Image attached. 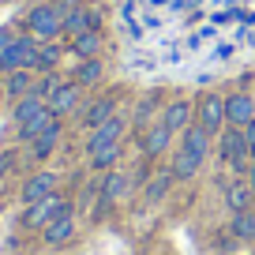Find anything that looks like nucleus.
<instances>
[{
	"label": "nucleus",
	"mask_w": 255,
	"mask_h": 255,
	"mask_svg": "<svg viewBox=\"0 0 255 255\" xmlns=\"http://www.w3.org/2000/svg\"><path fill=\"white\" fill-rule=\"evenodd\" d=\"M124 188H128V176L124 173H109L105 184H102V195L105 199H117V195H124Z\"/></svg>",
	"instance_id": "nucleus-23"
},
{
	"label": "nucleus",
	"mask_w": 255,
	"mask_h": 255,
	"mask_svg": "<svg viewBox=\"0 0 255 255\" xmlns=\"http://www.w3.org/2000/svg\"><path fill=\"white\" fill-rule=\"evenodd\" d=\"M49 113L53 117H64V113H72L75 105H79V83H60V87L49 94Z\"/></svg>",
	"instance_id": "nucleus-8"
},
{
	"label": "nucleus",
	"mask_w": 255,
	"mask_h": 255,
	"mask_svg": "<svg viewBox=\"0 0 255 255\" xmlns=\"http://www.w3.org/2000/svg\"><path fill=\"white\" fill-rule=\"evenodd\" d=\"M109 117H113V98H102V102H94L87 109V117H83V120H87V128H102Z\"/></svg>",
	"instance_id": "nucleus-18"
},
{
	"label": "nucleus",
	"mask_w": 255,
	"mask_h": 255,
	"mask_svg": "<svg viewBox=\"0 0 255 255\" xmlns=\"http://www.w3.org/2000/svg\"><path fill=\"white\" fill-rule=\"evenodd\" d=\"M248 184H252V191H255V165H252V176H248Z\"/></svg>",
	"instance_id": "nucleus-32"
},
{
	"label": "nucleus",
	"mask_w": 255,
	"mask_h": 255,
	"mask_svg": "<svg viewBox=\"0 0 255 255\" xmlns=\"http://www.w3.org/2000/svg\"><path fill=\"white\" fill-rule=\"evenodd\" d=\"M199 169V158H191V154H176V161H173V176H180V180H188L191 173Z\"/></svg>",
	"instance_id": "nucleus-24"
},
{
	"label": "nucleus",
	"mask_w": 255,
	"mask_h": 255,
	"mask_svg": "<svg viewBox=\"0 0 255 255\" xmlns=\"http://www.w3.org/2000/svg\"><path fill=\"white\" fill-rule=\"evenodd\" d=\"M4 87H8L11 98H26L34 90V79H30V72H8V83H4Z\"/></svg>",
	"instance_id": "nucleus-17"
},
{
	"label": "nucleus",
	"mask_w": 255,
	"mask_h": 255,
	"mask_svg": "<svg viewBox=\"0 0 255 255\" xmlns=\"http://www.w3.org/2000/svg\"><path fill=\"white\" fill-rule=\"evenodd\" d=\"M120 131H124V120H120V117H109L102 128H94V131H90V139H87V150H90V158H94L98 150H105V146H117Z\"/></svg>",
	"instance_id": "nucleus-5"
},
{
	"label": "nucleus",
	"mask_w": 255,
	"mask_h": 255,
	"mask_svg": "<svg viewBox=\"0 0 255 255\" xmlns=\"http://www.w3.org/2000/svg\"><path fill=\"white\" fill-rule=\"evenodd\" d=\"M233 233H237L240 240H255V210H240V214L233 218Z\"/></svg>",
	"instance_id": "nucleus-20"
},
{
	"label": "nucleus",
	"mask_w": 255,
	"mask_h": 255,
	"mask_svg": "<svg viewBox=\"0 0 255 255\" xmlns=\"http://www.w3.org/2000/svg\"><path fill=\"white\" fill-rule=\"evenodd\" d=\"M11 41H15V38H11V30H4V26H0V53H4Z\"/></svg>",
	"instance_id": "nucleus-30"
},
{
	"label": "nucleus",
	"mask_w": 255,
	"mask_h": 255,
	"mask_svg": "<svg viewBox=\"0 0 255 255\" xmlns=\"http://www.w3.org/2000/svg\"><path fill=\"white\" fill-rule=\"evenodd\" d=\"M222 158H229V165L244 169V161L252 158V146H248L244 131H237V128H229V131H222Z\"/></svg>",
	"instance_id": "nucleus-4"
},
{
	"label": "nucleus",
	"mask_w": 255,
	"mask_h": 255,
	"mask_svg": "<svg viewBox=\"0 0 255 255\" xmlns=\"http://www.w3.org/2000/svg\"><path fill=\"white\" fill-rule=\"evenodd\" d=\"M102 79V60H83L79 64V72H75V83H79V87H90V83H98Z\"/></svg>",
	"instance_id": "nucleus-21"
},
{
	"label": "nucleus",
	"mask_w": 255,
	"mask_h": 255,
	"mask_svg": "<svg viewBox=\"0 0 255 255\" xmlns=\"http://www.w3.org/2000/svg\"><path fill=\"white\" fill-rule=\"evenodd\" d=\"M72 49L83 56V60H94L98 53H102V30H83L72 38Z\"/></svg>",
	"instance_id": "nucleus-13"
},
{
	"label": "nucleus",
	"mask_w": 255,
	"mask_h": 255,
	"mask_svg": "<svg viewBox=\"0 0 255 255\" xmlns=\"http://www.w3.org/2000/svg\"><path fill=\"white\" fill-rule=\"evenodd\" d=\"M53 188H56V176L53 173H34L30 180L23 184V199L26 203H41V199L53 195Z\"/></svg>",
	"instance_id": "nucleus-9"
},
{
	"label": "nucleus",
	"mask_w": 255,
	"mask_h": 255,
	"mask_svg": "<svg viewBox=\"0 0 255 255\" xmlns=\"http://www.w3.org/2000/svg\"><path fill=\"white\" fill-rule=\"evenodd\" d=\"M8 169H15V154H0V176L8 173Z\"/></svg>",
	"instance_id": "nucleus-29"
},
{
	"label": "nucleus",
	"mask_w": 255,
	"mask_h": 255,
	"mask_svg": "<svg viewBox=\"0 0 255 255\" xmlns=\"http://www.w3.org/2000/svg\"><path fill=\"white\" fill-rule=\"evenodd\" d=\"M64 210H68V203H64L60 195H49V199H41V203H30V210H26L23 222L30 225V229H41V225H49L53 218H60Z\"/></svg>",
	"instance_id": "nucleus-3"
},
{
	"label": "nucleus",
	"mask_w": 255,
	"mask_h": 255,
	"mask_svg": "<svg viewBox=\"0 0 255 255\" xmlns=\"http://www.w3.org/2000/svg\"><path fill=\"white\" fill-rule=\"evenodd\" d=\"M75 237V218L72 210H64L60 218H53V222L45 225V240L49 244H64V240H72Z\"/></svg>",
	"instance_id": "nucleus-11"
},
{
	"label": "nucleus",
	"mask_w": 255,
	"mask_h": 255,
	"mask_svg": "<svg viewBox=\"0 0 255 255\" xmlns=\"http://www.w3.org/2000/svg\"><path fill=\"white\" fill-rule=\"evenodd\" d=\"M180 150L203 161V158H207V150H210V131H203L199 124H195V128H184V143H180Z\"/></svg>",
	"instance_id": "nucleus-10"
},
{
	"label": "nucleus",
	"mask_w": 255,
	"mask_h": 255,
	"mask_svg": "<svg viewBox=\"0 0 255 255\" xmlns=\"http://www.w3.org/2000/svg\"><path fill=\"white\" fill-rule=\"evenodd\" d=\"M252 158H255V146H252Z\"/></svg>",
	"instance_id": "nucleus-34"
},
{
	"label": "nucleus",
	"mask_w": 255,
	"mask_h": 255,
	"mask_svg": "<svg viewBox=\"0 0 255 255\" xmlns=\"http://www.w3.org/2000/svg\"><path fill=\"white\" fill-rule=\"evenodd\" d=\"M169 135H173V131H169L165 124H154L150 131H146V139H143V150L146 154H161L169 146Z\"/></svg>",
	"instance_id": "nucleus-16"
},
{
	"label": "nucleus",
	"mask_w": 255,
	"mask_h": 255,
	"mask_svg": "<svg viewBox=\"0 0 255 255\" xmlns=\"http://www.w3.org/2000/svg\"><path fill=\"white\" fill-rule=\"evenodd\" d=\"M26 30H30V38L49 41V38H56V34L64 30V15L53 8V4H38V8L26 15Z\"/></svg>",
	"instance_id": "nucleus-2"
},
{
	"label": "nucleus",
	"mask_w": 255,
	"mask_h": 255,
	"mask_svg": "<svg viewBox=\"0 0 255 255\" xmlns=\"http://www.w3.org/2000/svg\"><path fill=\"white\" fill-rule=\"evenodd\" d=\"M252 195H255L252 184H248V180H237V184H229V191H225V203L240 214V210H252Z\"/></svg>",
	"instance_id": "nucleus-14"
},
{
	"label": "nucleus",
	"mask_w": 255,
	"mask_h": 255,
	"mask_svg": "<svg viewBox=\"0 0 255 255\" xmlns=\"http://www.w3.org/2000/svg\"><path fill=\"white\" fill-rule=\"evenodd\" d=\"M56 87H60V83H56V75H45L41 83H34V90H30V94H38L41 102H49V94H53Z\"/></svg>",
	"instance_id": "nucleus-28"
},
{
	"label": "nucleus",
	"mask_w": 255,
	"mask_h": 255,
	"mask_svg": "<svg viewBox=\"0 0 255 255\" xmlns=\"http://www.w3.org/2000/svg\"><path fill=\"white\" fill-rule=\"evenodd\" d=\"M244 139H248V146H255V120H252V124H244Z\"/></svg>",
	"instance_id": "nucleus-31"
},
{
	"label": "nucleus",
	"mask_w": 255,
	"mask_h": 255,
	"mask_svg": "<svg viewBox=\"0 0 255 255\" xmlns=\"http://www.w3.org/2000/svg\"><path fill=\"white\" fill-rule=\"evenodd\" d=\"M188 120H191V105L188 102H173L165 109V117H161V124H165L169 131H180V128H188Z\"/></svg>",
	"instance_id": "nucleus-15"
},
{
	"label": "nucleus",
	"mask_w": 255,
	"mask_h": 255,
	"mask_svg": "<svg viewBox=\"0 0 255 255\" xmlns=\"http://www.w3.org/2000/svg\"><path fill=\"white\" fill-rule=\"evenodd\" d=\"M53 124H56V117H53V113H49V105H45V109H41L38 117H30V120H26V124H19V139H26V143H34V139H38L41 131H49V128H53Z\"/></svg>",
	"instance_id": "nucleus-12"
},
{
	"label": "nucleus",
	"mask_w": 255,
	"mask_h": 255,
	"mask_svg": "<svg viewBox=\"0 0 255 255\" xmlns=\"http://www.w3.org/2000/svg\"><path fill=\"white\" fill-rule=\"evenodd\" d=\"M117 158H120V146H105V150H98L94 158H90V165H94V169H109Z\"/></svg>",
	"instance_id": "nucleus-27"
},
{
	"label": "nucleus",
	"mask_w": 255,
	"mask_h": 255,
	"mask_svg": "<svg viewBox=\"0 0 255 255\" xmlns=\"http://www.w3.org/2000/svg\"><path fill=\"white\" fill-rule=\"evenodd\" d=\"M222 120H225V102L218 94H207L199 102V128L214 135V131H222Z\"/></svg>",
	"instance_id": "nucleus-7"
},
{
	"label": "nucleus",
	"mask_w": 255,
	"mask_h": 255,
	"mask_svg": "<svg viewBox=\"0 0 255 255\" xmlns=\"http://www.w3.org/2000/svg\"><path fill=\"white\" fill-rule=\"evenodd\" d=\"M169 184H173V173L154 176V180H150V188H146V199H161V195L169 191Z\"/></svg>",
	"instance_id": "nucleus-26"
},
{
	"label": "nucleus",
	"mask_w": 255,
	"mask_h": 255,
	"mask_svg": "<svg viewBox=\"0 0 255 255\" xmlns=\"http://www.w3.org/2000/svg\"><path fill=\"white\" fill-rule=\"evenodd\" d=\"M38 38H15L4 53H0V68L4 72H26V68H38Z\"/></svg>",
	"instance_id": "nucleus-1"
},
{
	"label": "nucleus",
	"mask_w": 255,
	"mask_h": 255,
	"mask_svg": "<svg viewBox=\"0 0 255 255\" xmlns=\"http://www.w3.org/2000/svg\"><path fill=\"white\" fill-rule=\"evenodd\" d=\"M56 60H60V49L53 45V41H45V45L38 49V68H45V72H53Z\"/></svg>",
	"instance_id": "nucleus-25"
},
{
	"label": "nucleus",
	"mask_w": 255,
	"mask_h": 255,
	"mask_svg": "<svg viewBox=\"0 0 255 255\" xmlns=\"http://www.w3.org/2000/svg\"><path fill=\"white\" fill-rule=\"evenodd\" d=\"M225 120L237 124V128L252 124V120H255V98L252 94H229V98H225Z\"/></svg>",
	"instance_id": "nucleus-6"
},
{
	"label": "nucleus",
	"mask_w": 255,
	"mask_h": 255,
	"mask_svg": "<svg viewBox=\"0 0 255 255\" xmlns=\"http://www.w3.org/2000/svg\"><path fill=\"white\" fill-rule=\"evenodd\" d=\"M0 195H4V176H0Z\"/></svg>",
	"instance_id": "nucleus-33"
},
{
	"label": "nucleus",
	"mask_w": 255,
	"mask_h": 255,
	"mask_svg": "<svg viewBox=\"0 0 255 255\" xmlns=\"http://www.w3.org/2000/svg\"><path fill=\"white\" fill-rule=\"evenodd\" d=\"M56 135H60V124H53V128H49V131H41V135L34 139V158H45V154L53 150Z\"/></svg>",
	"instance_id": "nucleus-22"
},
{
	"label": "nucleus",
	"mask_w": 255,
	"mask_h": 255,
	"mask_svg": "<svg viewBox=\"0 0 255 255\" xmlns=\"http://www.w3.org/2000/svg\"><path fill=\"white\" fill-rule=\"evenodd\" d=\"M41 109H45V102H41L38 94H26L23 102L15 105V120H19V124H26V120H30V117H38Z\"/></svg>",
	"instance_id": "nucleus-19"
}]
</instances>
